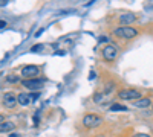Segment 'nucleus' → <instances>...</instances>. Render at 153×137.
<instances>
[{"instance_id": "obj_20", "label": "nucleus", "mask_w": 153, "mask_h": 137, "mask_svg": "<svg viewBox=\"0 0 153 137\" xmlns=\"http://www.w3.org/2000/svg\"><path fill=\"white\" fill-rule=\"evenodd\" d=\"M98 137H104V136H98Z\"/></svg>"}, {"instance_id": "obj_18", "label": "nucleus", "mask_w": 153, "mask_h": 137, "mask_svg": "<svg viewBox=\"0 0 153 137\" xmlns=\"http://www.w3.org/2000/svg\"><path fill=\"white\" fill-rule=\"evenodd\" d=\"M43 31H45V29H40V31H38V32H35V38H37V37H40V35L43 34Z\"/></svg>"}, {"instance_id": "obj_8", "label": "nucleus", "mask_w": 153, "mask_h": 137, "mask_svg": "<svg viewBox=\"0 0 153 137\" xmlns=\"http://www.w3.org/2000/svg\"><path fill=\"white\" fill-rule=\"evenodd\" d=\"M136 20V15L135 14H130V12H126V14H121L120 15V23L124 24V26H129L133 21Z\"/></svg>"}, {"instance_id": "obj_19", "label": "nucleus", "mask_w": 153, "mask_h": 137, "mask_svg": "<svg viewBox=\"0 0 153 137\" xmlns=\"http://www.w3.org/2000/svg\"><path fill=\"white\" fill-rule=\"evenodd\" d=\"M2 122H3V116H2V114H0V123H2Z\"/></svg>"}, {"instance_id": "obj_14", "label": "nucleus", "mask_w": 153, "mask_h": 137, "mask_svg": "<svg viewBox=\"0 0 153 137\" xmlns=\"http://www.w3.org/2000/svg\"><path fill=\"white\" fill-rule=\"evenodd\" d=\"M110 40L107 38V37L106 35H103V37H100V38H98V43H109Z\"/></svg>"}, {"instance_id": "obj_1", "label": "nucleus", "mask_w": 153, "mask_h": 137, "mask_svg": "<svg viewBox=\"0 0 153 137\" xmlns=\"http://www.w3.org/2000/svg\"><path fill=\"white\" fill-rule=\"evenodd\" d=\"M115 35L120 37V38H124V40H130L138 35V31L130 26H121L118 29H115Z\"/></svg>"}, {"instance_id": "obj_11", "label": "nucleus", "mask_w": 153, "mask_h": 137, "mask_svg": "<svg viewBox=\"0 0 153 137\" xmlns=\"http://www.w3.org/2000/svg\"><path fill=\"white\" fill-rule=\"evenodd\" d=\"M11 130H14V123L12 122H2L0 123V133H8Z\"/></svg>"}, {"instance_id": "obj_9", "label": "nucleus", "mask_w": 153, "mask_h": 137, "mask_svg": "<svg viewBox=\"0 0 153 137\" xmlns=\"http://www.w3.org/2000/svg\"><path fill=\"white\" fill-rule=\"evenodd\" d=\"M29 102H31V96H29V95H26V93L17 95V104L26 107V105H29Z\"/></svg>"}, {"instance_id": "obj_13", "label": "nucleus", "mask_w": 153, "mask_h": 137, "mask_svg": "<svg viewBox=\"0 0 153 137\" xmlns=\"http://www.w3.org/2000/svg\"><path fill=\"white\" fill-rule=\"evenodd\" d=\"M8 82H19V76H16V75H9Z\"/></svg>"}, {"instance_id": "obj_3", "label": "nucleus", "mask_w": 153, "mask_h": 137, "mask_svg": "<svg viewBox=\"0 0 153 137\" xmlns=\"http://www.w3.org/2000/svg\"><path fill=\"white\" fill-rule=\"evenodd\" d=\"M118 52H120V49L118 46H115V44H107L104 49H103V58L106 61H113L115 58L118 56Z\"/></svg>"}, {"instance_id": "obj_16", "label": "nucleus", "mask_w": 153, "mask_h": 137, "mask_svg": "<svg viewBox=\"0 0 153 137\" xmlns=\"http://www.w3.org/2000/svg\"><path fill=\"white\" fill-rule=\"evenodd\" d=\"M133 137H152V136H149V134H143V133H139V134H135Z\"/></svg>"}, {"instance_id": "obj_10", "label": "nucleus", "mask_w": 153, "mask_h": 137, "mask_svg": "<svg viewBox=\"0 0 153 137\" xmlns=\"http://www.w3.org/2000/svg\"><path fill=\"white\" fill-rule=\"evenodd\" d=\"M150 104H152L150 97H141L138 101H135V107H139V108H147Z\"/></svg>"}, {"instance_id": "obj_17", "label": "nucleus", "mask_w": 153, "mask_h": 137, "mask_svg": "<svg viewBox=\"0 0 153 137\" xmlns=\"http://www.w3.org/2000/svg\"><path fill=\"white\" fill-rule=\"evenodd\" d=\"M5 26H6V21L5 20H0V29H3Z\"/></svg>"}, {"instance_id": "obj_15", "label": "nucleus", "mask_w": 153, "mask_h": 137, "mask_svg": "<svg viewBox=\"0 0 153 137\" xmlns=\"http://www.w3.org/2000/svg\"><path fill=\"white\" fill-rule=\"evenodd\" d=\"M43 47H45L43 44H37V46H34V47L31 49V51H32V52H37V51H40V49H43Z\"/></svg>"}, {"instance_id": "obj_4", "label": "nucleus", "mask_w": 153, "mask_h": 137, "mask_svg": "<svg viewBox=\"0 0 153 137\" xmlns=\"http://www.w3.org/2000/svg\"><path fill=\"white\" fill-rule=\"evenodd\" d=\"M118 97L123 99V101H135V99H141V93H139L138 90L126 89V90H121L118 93Z\"/></svg>"}, {"instance_id": "obj_5", "label": "nucleus", "mask_w": 153, "mask_h": 137, "mask_svg": "<svg viewBox=\"0 0 153 137\" xmlns=\"http://www.w3.org/2000/svg\"><path fill=\"white\" fill-rule=\"evenodd\" d=\"M22 85L26 87L28 90H40L43 87V79H37V78H34V79H23Z\"/></svg>"}, {"instance_id": "obj_2", "label": "nucleus", "mask_w": 153, "mask_h": 137, "mask_svg": "<svg viewBox=\"0 0 153 137\" xmlns=\"http://www.w3.org/2000/svg\"><path fill=\"white\" fill-rule=\"evenodd\" d=\"M101 123H103V119H101L100 116H97V114H86L83 117V125L86 128H97V127L101 125Z\"/></svg>"}, {"instance_id": "obj_12", "label": "nucleus", "mask_w": 153, "mask_h": 137, "mask_svg": "<svg viewBox=\"0 0 153 137\" xmlns=\"http://www.w3.org/2000/svg\"><path fill=\"white\" fill-rule=\"evenodd\" d=\"M110 111H127V108L121 104H113L110 105Z\"/></svg>"}, {"instance_id": "obj_7", "label": "nucleus", "mask_w": 153, "mask_h": 137, "mask_svg": "<svg viewBox=\"0 0 153 137\" xmlns=\"http://www.w3.org/2000/svg\"><path fill=\"white\" fill-rule=\"evenodd\" d=\"M38 67L37 66H25L22 69V75H23V78H28V79H34L37 75H38Z\"/></svg>"}, {"instance_id": "obj_6", "label": "nucleus", "mask_w": 153, "mask_h": 137, "mask_svg": "<svg viewBox=\"0 0 153 137\" xmlns=\"http://www.w3.org/2000/svg\"><path fill=\"white\" fill-rule=\"evenodd\" d=\"M3 105L6 108H14L17 105V96L12 92H6L3 95Z\"/></svg>"}]
</instances>
